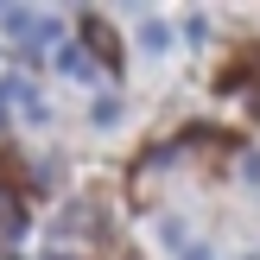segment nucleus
<instances>
[{"label":"nucleus","mask_w":260,"mask_h":260,"mask_svg":"<svg viewBox=\"0 0 260 260\" xmlns=\"http://www.w3.org/2000/svg\"><path fill=\"white\" fill-rule=\"evenodd\" d=\"M140 45H146V51H165V45H172V32H165L159 19H146V25H140Z\"/></svg>","instance_id":"nucleus-3"},{"label":"nucleus","mask_w":260,"mask_h":260,"mask_svg":"<svg viewBox=\"0 0 260 260\" xmlns=\"http://www.w3.org/2000/svg\"><path fill=\"white\" fill-rule=\"evenodd\" d=\"M57 70H70L76 83H95V76H102V70H95V57H89L83 45H63V51H57Z\"/></svg>","instance_id":"nucleus-1"},{"label":"nucleus","mask_w":260,"mask_h":260,"mask_svg":"<svg viewBox=\"0 0 260 260\" xmlns=\"http://www.w3.org/2000/svg\"><path fill=\"white\" fill-rule=\"evenodd\" d=\"M51 260H70V254H51Z\"/></svg>","instance_id":"nucleus-6"},{"label":"nucleus","mask_w":260,"mask_h":260,"mask_svg":"<svg viewBox=\"0 0 260 260\" xmlns=\"http://www.w3.org/2000/svg\"><path fill=\"white\" fill-rule=\"evenodd\" d=\"M83 38H89V45H95V57L108 63V70H114V63H121V45H114V32H108V25H102V19H83Z\"/></svg>","instance_id":"nucleus-2"},{"label":"nucleus","mask_w":260,"mask_h":260,"mask_svg":"<svg viewBox=\"0 0 260 260\" xmlns=\"http://www.w3.org/2000/svg\"><path fill=\"white\" fill-rule=\"evenodd\" d=\"M89 114H95V127H108V121H121V102H114V95H102Z\"/></svg>","instance_id":"nucleus-4"},{"label":"nucleus","mask_w":260,"mask_h":260,"mask_svg":"<svg viewBox=\"0 0 260 260\" xmlns=\"http://www.w3.org/2000/svg\"><path fill=\"white\" fill-rule=\"evenodd\" d=\"M0 229H7V235H13V229H19V203H13L7 190H0Z\"/></svg>","instance_id":"nucleus-5"}]
</instances>
